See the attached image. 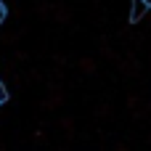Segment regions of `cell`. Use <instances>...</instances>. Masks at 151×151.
<instances>
[{"instance_id":"1","label":"cell","mask_w":151,"mask_h":151,"mask_svg":"<svg viewBox=\"0 0 151 151\" xmlns=\"http://www.w3.org/2000/svg\"><path fill=\"white\" fill-rule=\"evenodd\" d=\"M149 3H146V0H133V13H130V19H133V21H138V19H143V16H146V13H149Z\"/></svg>"},{"instance_id":"2","label":"cell","mask_w":151,"mask_h":151,"mask_svg":"<svg viewBox=\"0 0 151 151\" xmlns=\"http://www.w3.org/2000/svg\"><path fill=\"white\" fill-rule=\"evenodd\" d=\"M3 101H8V90H5V85L0 82V104H3Z\"/></svg>"},{"instance_id":"3","label":"cell","mask_w":151,"mask_h":151,"mask_svg":"<svg viewBox=\"0 0 151 151\" xmlns=\"http://www.w3.org/2000/svg\"><path fill=\"white\" fill-rule=\"evenodd\" d=\"M3 19H5V8L0 5V21H3Z\"/></svg>"},{"instance_id":"4","label":"cell","mask_w":151,"mask_h":151,"mask_svg":"<svg viewBox=\"0 0 151 151\" xmlns=\"http://www.w3.org/2000/svg\"><path fill=\"white\" fill-rule=\"evenodd\" d=\"M146 3H149V5H151V0H146Z\"/></svg>"}]
</instances>
